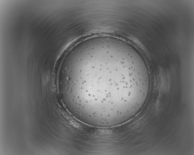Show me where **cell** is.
I'll use <instances>...</instances> for the list:
<instances>
[{
	"label": "cell",
	"mask_w": 194,
	"mask_h": 155,
	"mask_svg": "<svg viewBox=\"0 0 194 155\" xmlns=\"http://www.w3.org/2000/svg\"><path fill=\"white\" fill-rule=\"evenodd\" d=\"M80 58L82 80L89 107L120 119L144 104L150 78L138 54L117 46L94 49Z\"/></svg>",
	"instance_id": "cell-1"
}]
</instances>
